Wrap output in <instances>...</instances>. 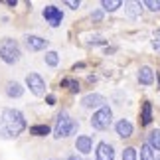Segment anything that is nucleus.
Wrapping results in <instances>:
<instances>
[{
    "instance_id": "obj_1",
    "label": "nucleus",
    "mask_w": 160,
    "mask_h": 160,
    "mask_svg": "<svg viewBox=\"0 0 160 160\" xmlns=\"http://www.w3.org/2000/svg\"><path fill=\"white\" fill-rule=\"evenodd\" d=\"M26 131V119L18 109H4L0 115V138H16Z\"/></svg>"
},
{
    "instance_id": "obj_2",
    "label": "nucleus",
    "mask_w": 160,
    "mask_h": 160,
    "mask_svg": "<svg viewBox=\"0 0 160 160\" xmlns=\"http://www.w3.org/2000/svg\"><path fill=\"white\" fill-rule=\"evenodd\" d=\"M77 128H79L77 121L71 119L67 111H61V113L58 115V119H55L53 137H55V138H65V137H69V134L77 132Z\"/></svg>"
},
{
    "instance_id": "obj_3",
    "label": "nucleus",
    "mask_w": 160,
    "mask_h": 160,
    "mask_svg": "<svg viewBox=\"0 0 160 160\" xmlns=\"http://www.w3.org/2000/svg\"><path fill=\"white\" fill-rule=\"evenodd\" d=\"M22 58V52H20V46H18L16 40L12 38H4L0 40V59L4 61V63H16V61H20Z\"/></svg>"
},
{
    "instance_id": "obj_4",
    "label": "nucleus",
    "mask_w": 160,
    "mask_h": 160,
    "mask_svg": "<svg viewBox=\"0 0 160 160\" xmlns=\"http://www.w3.org/2000/svg\"><path fill=\"white\" fill-rule=\"evenodd\" d=\"M111 122H113V111H111L107 105L97 109L93 113V119H91V127L97 128V131H105V128L111 127Z\"/></svg>"
},
{
    "instance_id": "obj_5",
    "label": "nucleus",
    "mask_w": 160,
    "mask_h": 160,
    "mask_svg": "<svg viewBox=\"0 0 160 160\" xmlns=\"http://www.w3.org/2000/svg\"><path fill=\"white\" fill-rule=\"evenodd\" d=\"M42 16H44V20L50 24L52 28H58L61 20H63V12H61L58 6H46L44 12H42Z\"/></svg>"
},
{
    "instance_id": "obj_6",
    "label": "nucleus",
    "mask_w": 160,
    "mask_h": 160,
    "mask_svg": "<svg viewBox=\"0 0 160 160\" xmlns=\"http://www.w3.org/2000/svg\"><path fill=\"white\" fill-rule=\"evenodd\" d=\"M26 85L30 87V91H32L34 95H38V97H42L46 93V81L42 79V75H38V73H28Z\"/></svg>"
},
{
    "instance_id": "obj_7",
    "label": "nucleus",
    "mask_w": 160,
    "mask_h": 160,
    "mask_svg": "<svg viewBox=\"0 0 160 160\" xmlns=\"http://www.w3.org/2000/svg\"><path fill=\"white\" fill-rule=\"evenodd\" d=\"M105 103H107V99L103 95H99V93L85 95L83 99H81V105L87 107V109H101V107H105Z\"/></svg>"
},
{
    "instance_id": "obj_8",
    "label": "nucleus",
    "mask_w": 160,
    "mask_h": 160,
    "mask_svg": "<svg viewBox=\"0 0 160 160\" xmlns=\"http://www.w3.org/2000/svg\"><path fill=\"white\" fill-rule=\"evenodd\" d=\"M95 160H115V150L109 142H99L95 152Z\"/></svg>"
},
{
    "instance_id": "obj_9",
    "label": "nucleus",
    "mask_w": 160,
    "mask_h": 160,
    "mask_svg": "<svg viewBox=\"0 0 160 160\" xmlns=\"http://www.w3.org/2000/svg\"><path fill=\"white\" fill-rule=\"evenodd\" d=\"M75 148L81 152V154H89V152L93 150V138H91L89 134H81V137H77Z\"/></svg>"
},
{
    "instance_id": "obj_10",
    "label": "nucleus",
    "mask_w": 160,
    "mask_h": 160,
    "mask_svg": "<svg viewBox=\"0 0 160 160\" xmlns=\"http://www.w3.org/2000/svg\"><path fill=\"white\" fill-rule=\"evenodd\" d=\"M48 46V40L40 38V36H26V48L30 52H40Z\"/></svg>"
},
{
    "instance_id": "obj_11",
    "label": "nucleus",
    "mask_w": 160,
    "mask_h": 160,
    "mask_svg": "<svg viewBox=\"0 0 160 160\" xmlns=\"http://www.w3.org/2000/svg\"><path fill=\"white\" fill-rule=\"evenodd\" d=\"M138 81L142 85H152L154 83V71H152V67L148 65H142L138 69Z\"/></svg>"
},
{
    "instance_id": "obj_12",
    "label": "nucleus",
    "mask_w": 160,
    "mask_h": 160,
    "mask_svg": "<svg viewBox=\"0 0 160 160\" xmlns=\"http://www.w3.org/2000/svg\"><path fill=\"white\" fill-rule=\"evenodd\" d=\"M117 134H119L121 138H128V137H132V125L128 122L127 119H121L119 122H117Z\"/></svg>"
},
{
    "instance_id": "obj_13",
    "label": "nucleus",
    "mask_w": 160,
    "mask_h": 160,
    "mask_svg": "<svg viewBox=\"0 0 160 160\" xmlns=\"http://www.w3.org/2000/svg\"><path fill=\"white\" fill-rule=\"evenodd\" d=\"M150 122H152V105H150V101H144L142 109H140V125L148 127Z\"/></svg>"
},
{
    "instance_id": "obj_14",
    "label": "nucleus",
    "mask_w": 160,
    "mask_h": 160,
    "mask_svg": "<svg viewBox=\"0 0 160 160\" xmlns=\"http://www.w3.org/2000/svg\"><path fill=\"white\" fill-rule=\"evenodd\" d=\"M6 95L8 97H22L24 95V87L18 81H10L6 85Z\"/></svg>"
},
{
    "instance_id": "obj_15",
    "label": "nucleus",
    "mask_w": 160,
    "mask_h": 160,
    "mask_svg": "<svg viewBox=\"0 0 160 160\" xmlns=\"http://www.w3.org/2000/svg\"><path fill=\"white\" fill-rule=\"evenodd\" d=\"M146 144H148L152 150H160V131H152V132L148 134Z\"/></svg>"
},
{
    "instance_id": "obj_16",
    "label": "nucleus",
    "mask_w": 160,
    "mask_h": 160,
    "mask_svg": "<svg viewBox=\"0 0 160 160\" xmlns=\"http://www.w3.org/2000/svg\"><path fill=\"white\" fill-rule=\"evenodd\" d=\"M59 87H69L71 93H79V81H75V79H69V77H65V79H61V83H59Z\"/></svg>"
},
{
    "instance_id": "obj_17",
    "label": "nucleus",
    "mask_w": 160,
    "mask_h": 160,
    "mask_svg": "<svg viewBox=\"0 0 160 160\" xmlns=\"http://www.w3.org/2000/svg\"><path fill=\"white\" fill-rule=\"evenodd\" d=\"M30 134H34V137H46V134H50V127L48 125H34V127H30Z\"/></svg>"
},
{
    "instance_id": "obj_18",
    "label": "nucleus",
    "mask_w": 160,
    "mask_h": 160,
    "mask_svg": "<svg viewBox=\"0 0 160 160\" xmlns=\"http://www.w3.org/2000/svg\"><path fill=\"white\" fill-rule=\"evenodd\" d=\"M101 6H103V10H105V12H115L117 8H121V6H122V2H121V0H103Z\"/></svg>"
},
{
    "instance_id": "obj_19",
    "label": "nucleus",
    "mask_w": 160,
    "mask_h": 160,
    "mask_svg": "<svg viewBox=\"0 0 160 160\" xmlns=\"http://www.w3.org/2000/svg\"><path fill=\"white\" fill-rule=\"evenodd\" d=\"M140 160H156L154 158V150H152L146 142L140 146Z\"/></svg>"
},
{
    "instance_id": "obj_20",
    "label": "nucleus",
    "mask_w": 160,
    "mask_h": 160,
    "mask_svg": "<svg viewBox=\"0 0 160 160\" xmlns=\"http://www.w3.org/2000/svg\"><path fill=\"white\" fill-rule=\"evenodd\" d=\"M46 63L50 65V67H55V65L59 63V55L55 53V52H48L46 53Z\"/></svg>"
},
{
    "instance_id": "obj_21",
    "label": "nucleus",
    "mask_w": 160,
    "mask_h": 160,
    "mask_svg": "<svg viewBox=\"0 0 160 160\" xmlns=\"http://www.w3.org/2000/svg\"><path fill=\"white\" fill-rule=\"evenodd\" d=\"M122 160H137V148L127 146V148L122 150Z\"/></svg>"
},
{
    "instance_id": "obj_22",
    "label": "nucleus",
    "mask_w": 160,
    "mask_h": 160,
    "mask_svg": "<svg viewBox=\"0 0 160 160\" xmlns=\"http://www.w3.org/2000/svg\"><path fill=\"white\" fill-rule=\"evenodd\" d=\"M144 6L148 10H152V12H160V0H158V2H154V0H146Z\"/></svg>"
},
{
    "instance_id": "obj_23",
    "label": "nucleus",
    "mask_w": 160,
    "mask_h": 160,
    "mask_svg": "<svg viewBox=\"0 0 160 160\" xmlns=\"http://www.w3.org/2000/svg\"><path fill=\"white\" fill-rule=\"evenodd\" d=\"M152 46H154L156 50L160 52V30H158V32L154 34V40H152Z\"/></svg>"
},
{
    "instance_id": "obj_24",
    "label": "nucleus",
    "mask_w": 160,
    "mask_h": 160,
    "mask_svg": "<svg viewBox=\"0 0 160 160\" xmlns=\"http://www.w3.org/2000/svg\"><path fill=\"white\" fill-rule=\"evenodd\" d=\"M65 6H69V8L77 10L79 8V0H65Z\"/></svg>"
},
{
    "instance_id": "obj_25",
    "label": "nucleus",
    "mask_w": 160,
    "mask_h": 160,
    "mask_svg": "<svg viewBox=\"0 0 160 160\" xmlns=\"http://www.w3.org/2000/svg\"><path fill=\"white\" fill-rule=\"evenodd\" d=\"M46 103H48V105H55V95H48L46 97Z\"/></svg>"
},
{
    "instance_id": "obj_26",
    "label": "nucleus",
    "mask_w": 160,
    "mask_h": 160,
    "mask_svg": "<svg viewBox=\"0 0 160 160\" xmlns=\"http://www.w3.org/2000/svg\"><path fill=\"white\" fill-rule=\"evenodd\" d=\"M101 18H103V12H99V10H97V12H93V20H97V22H99Z\"/></svg>"
},
{
    "instance_id": "obj_27",
    "label": "nucleus",
    "mask_w": 160,
    "mask_h": 160,
    "mask_svg": "<svg viewBox=\"0 0 160 160\" xmlns=\"http://www.w3.org/2000/svg\"><path fill=\"white\" fill-rule=\"evenodd\" d=\"M83 67H85V63H83V61H79V63H75V65H73V71H77V69H83Z\"/></svg>"
},
{
    "instance_id": "obj_28",
    "label": "nucleus",
    "mask_w": 160,
    "mask_h": 160,
    "mask_svg": "<svg viewBox=\"0 0 160 160\" xmlns=\"http://www.w3.org/2000/svg\"><path fill=\"white\" fill-rule=\"evenodd\" d=\"M67 160H83V158H81V156H77V154H71Z\"/></svg>"
},
{
    "instance_id": "obj_29",
    "label": "nucleus",
    "mask_w": 160,
    "mask_h": 160,
    "mask_svg": "<svg viewBox=\"0 0 160 160\" xmlns=\"http://www.w3.org/2000/svg\"><path fill=\"white\" fill-rule=\"evenodd\" d=\"M158 83H160V75H158Z\"/></svg>"
},
{
    "instance_id": "obj_30",
    "label": "nucleus",
    "mask_w": 160,
    "mask_h": 160,
    "mask_svg": "<svg viewBox=\"0 0 160 160\" xmlns=\"http://www.w3.org/2000/svg\"><path fill=\"white\" fill-rule=\"evenodd\" d=\"M156 160H160V156H158V158H156Z\"/></svg>"
}]
</instances>
